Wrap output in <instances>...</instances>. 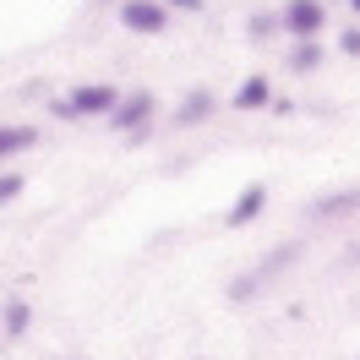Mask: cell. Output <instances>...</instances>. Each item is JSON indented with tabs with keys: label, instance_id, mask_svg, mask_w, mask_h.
<instances>
[{
	"label": "cell",
	"instance_id": "8fae6325",
	"mask_svg": "<svg viewBox=\"0 0 360 360\" xmlns=\"http://www.w3.org/2000/svg\"><path fill=\"white\" fill-rule=\"evenodd\" d=\"M22 186H27V180L17 175V169H11V175H0V207H6V202H17V197H22Z\"/></svg>",
	"mask_w": 360,
	"mask_h": 360
},
{
	"label": "cell",
	"instance_id": "52a82bcc",
	"mask_svg": "<svg viewBox=\"0 0 360 360\" xmlns=\"http://www.w3.org/2000/svg\"><path fill=\"white\" fill-rule=\"evenodd\" d=\"M33 142H39L33 126H0V164H6V158H17V153H27Z\"/></svg>",
	"mask_w": 360,
	"mask_h": 360
},
{
	"label": "cell",
	"instance_id": "8992f818",
	"mask_svg": "<svg viewBox=\"0 0 360 360\" xmlns=\"http://www.w3.org/2000/svg\"><path fill=\"white\" fill-rule=\"evenodd\" d=\"M262 202H268V186H246V191L235 197V207H229V213H224V224H229V229L251 224V219L262 213Z\"/></svg>",
	"mask_w": 360,
	"mask_h": 360
},
{
	"label": "cell",
	"instance_id": "6da1fadb",
	"mask_svg": "<svg viewBox=\"0 0 360 360\" xmlns=\"http://www.w3.org/2000/svg\"><path fill=\"white\" fill-rule=\"evenodd\" d=\"M115 104H120V93H115V88L88 82V88L66 93V98L55 104V115H60V120H82V115H115Z\"/></svg>",
	"mask_w": 360,
	"mask_h": 360
},
{
	"label": "cell",
	"instance_id": "ba28073f",
	"mask_svg": "<svg viewBox=\"0 0 360 360\" xmlns=\"http://www.w3.org/2000/svg\"><path fill=\"white\" fill-rule=\"evenodd\" d=\"M360 207V191H328L311 202V219H333V213H355Z\"/></svg>",
	"mask_w": 360,
	"mask_h": 360
},
{
	"label": "cell",
	"instance_id": "7a4b0ae2",
	"mask_svg": "<svg viewBox=\"0 0 360 360\" xmlns=\"http://www.w3.org/2000/svg\"><path fill=\"white\" fill-rule=\"evenodd\" d=\"M295 257H300V246H278V251L268 257V262H257L251 273H240V278H235V290H229V295H235V300H246V295H262V284H268L273 273H284V268L295 262Z\"/></svg>",
	"mask_w": 360,
	"mask_h": 360
},
{
	"label": "cell",
	"instance_id": "277c9868",
	"mask_svg": "<svg viewBox=\"0 0 360 360\" xmlns=\"http://www.w3.org/2000/svg\"><path fill=\"white\" fill-rule=\"evenodd\" d=\"M284 27H290L300 44H311L316 33H322V6H316V0H290V6H284Z\"/></svg>",
	"mask_w": 360,
	"mask_h": 360
},
{
	"label": "cell",
	"instance_id": "3957f363",
	"mask_svg": "<svg viewBox=\"0 0 360 360\" xmlns=\"http://www.w3.org/2000/svg\"><path fill=\"white\" fill-rule=\"evenodd\" d=\"M120 22L131 27V33H164L169 27V6L164 0H126L120 6Z\"/></svg>",
	"mask_w": 360,
	"mask_h": 360
},
{
	"label": "cell",
	"instance_id": "9a60e30c",
	"mask_svg": "<svg viewBox=\"0 0 360 360\" xmlns=\"http://www.w3.org/2000/svg\"><path fill=\"white\" fill-rule=\"evenodd\" d=\"M164 6H180V11H197L202 0H164Z\"/></svg>",
	"mask_w": 360,
	"mask_h": 360
},
{
	"label": "cell",
	"instance_id": "30bf717a",
	"mask_svg": "<svg viewBox=\"0 0 360 360\" xmlns=\"http://www.w3.org/2000/svg\"><path fill=\"white\" fill-rule=\"evenodd\" d=\"M257 104H268V82L262 77H251V82L235 88V110H257Z\"/></svg>",
	"mask_w": 360,
	"mask_h": 360
},
{
	"label": "cell",
	"instance_id": "5b68a950",
	"mask_svg": "<svg viewBox=\"0 0 360 360\" xmlns=\"http://www.w3.org/2000/svg\"><path fill=\"white\" fill-rule=\"evenodd\" d=\"M148 115H153V93H131V98H120V104H115V126H120V131H142V126H148Z\"/></svg>",
	"mask_w": 360,
	"mask_h": 360
},
{
	"label": "cell",
	"instance_id": "4fadbf2b",
	"mask_svg": "<svg viewBox=\"0 0 360 360\" xmlns=\"http://www.w3.org/2000/svg\"><path fill=\"white\" fill-rule=\"evenodd\" d=\"M316 60H322V55H316V44H300V49H295V71H311Z\"/></svg>",
	"mask_w": 360,
	"mask_h": 360
},
{
	"label": "cell",
	"instance_id": "7c38bea8",
	"mask_svg": "<svg viewBox=\"0 0 360 360\" xmlns=\"http://www.w3.org/2000/svg\"><path fill=\"white\" fill-rule=\"evenodd\" d=\"M22 328H27V306L11 300V306H6V333H22Z\"/></svg>",
	"mask_w": 360,
	"mask_h": 360
},
{
	"label": "cell",
	"instance_id": "5bb4252c",
	"mask_svg": "<svg viewBox=\"0 0 360 360\" xmlns=\"http://www.w3.org/2000/svg\"><path fill=\"white\" fill-rule=\"evenodd\" d=\"M344 49H349V55H360V27H349V33H344Z\"/></svg>",
	"mask_w": 360,
	"mask_h": 360
},
{
	"label": "cell",
	"instance_id": "2e32d148",
	"mask_svg": "<svg viewBox=\"0 0 360 360\" xmlns=\"http://www.w3.org/2000/svg\"><path fill=\"white\" fill-rule=\"evenodd\" d=\"M349 6H355V11H360V0H349Z\"/></svg>",
	"mask_w": 360,
	"mask_h": 360
},
{
	"label": "cell",
	"instance_id": "9c48e42d",
	"mask_svg": "<svg viewBox=\"0 0 360 360\" xmlns=\"http://www.w3.org/2000/svg\"><path fill=\"white\" fill-rule=\"evenodd\" d=\"M207 115H213V98L197 88V93H186V104L175 110V126H197V120H207Z\"/></svg>",
	"mask_w": 360,
	"mask_h": 360
}]
</instances>
